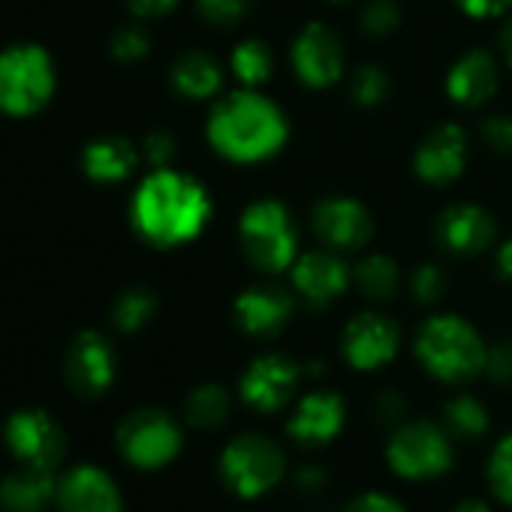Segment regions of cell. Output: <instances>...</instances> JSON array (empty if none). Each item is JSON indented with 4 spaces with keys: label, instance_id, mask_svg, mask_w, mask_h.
Masks as SVG:
<instances>
[{
    "label": "cell",
    "instance_id": "cell-34",
    "mask_svg": "<svg viewBox=\"0 0 512 512\" xmlns=\"http://www.w3.org/2000/svg\"><path fill=\"white\" fill-rule=\"evenodd\" d=\"M253 4H256V0H196L199 16L208 25H217V28L238 25L253 10Z\"/></svg>",
    "mask_w": 512,
    "mask_h": 512
},
{
    "label": "cell",
    "instance_id": "cell-29",
    "mask_svg": "<svg viewBox=\"0 0 512 512\" xmlns=\"http://www.w3.org/2000/svg\"><path fill=\"white\" fill-rule=\"evenodd\" d=\"M154 314H157V299H154V293L145 290V287H130V290H124V293L115 299V305H112V323H115L118 332H127V335L145 329V326L154 320Z\"/></svg>",
    "mask_w": 512,
    "mask_h": 512
},
{
    "label": "cell",
    "instance_id": "cell-12",
    "mask_svg": "<svg viewBox=\"0 0 512 512\" xmlns=\"http://www.w3.org/2000/svg\"><path fill=\"white\" fill-rule=\"evenodd\" d=\"M290 281L302 302H308L311 308H329L353 287V266L344 260V253L332 247L308 250L299 253L290 266Z\"/></svg>",
    "mask_w": 512,
    "mask_h": 512
},
{
    "label": "cell",
    "instance_id": "cell-20",
    "mask_svg": "<svg viewBox=\"0 0 512 512\" xmlns=\"http://www.w3.org/2000/svg\"><path fill=\"white\" fill-rule=\"evenodd\" d=\"M293 296L284 287H250L235 299V326L250 338H275L293 317Z\"/></svg>",
    "mask_w": 512,
    "mask_h": 512
},
{
    "label": "cell",
    "instance_id": "cell-13",
    "mask_svg": "<svg viewBox=\"0 0 512 512\" xmlns=\"http://www.w3.org/2000/svg\"><path fill=\"white\" fill-rule=\"evenodd\" d=\"M290 58L299 82L314 91L332 88L344 76V43L323 22H311L296 34Z\"/></svg>",
    "mask_w": 512,
    "mask_h": 512
},
{
    "label": "cell",
    "instance_id": "cell-7",
    "mask_svg": "<svg viewBox=\"0 0 512 512\" xmlns=\"http://www.w3.org/2000/svg\"><path fill=\"white\" fill-rule=\"evenodd\" d=\"M386 461L401 479H437L452 467V437L443 425L428 419L404 422L389 437Z\"/></svg>",
    "mask_w": 512,
    "mask_h": 512
},
{
    "label": "cell",
    "instance_id": "cell-47",
    "mask_svg": "<svg viewBox=\"0 0 512 512\" xmlns=\"http://www.w3.org/2000/svg\"><path fill=\"white\" fill-rule=\"evenodd\" d=\"M329 4H347V0H329Z\"/></svg>",
    "mask_w": 512,
    "mask_h": 512
},
{
    "label": "cell",
    "instance_id": "cell-14",
    "mask_svg": "<svg viewBox=\"0 0 512 512\" xmlns=\"http://www.w3.org/2000/svg\"><path fill=\"white\" fill-rule=\"evenodd\" d=\"M311 226L323 241V247H332L338 253L359 250L374 235L371 211L353 196H326L323 202H317L311 214Z\"/></svg>",
    "mask_w": 512,
    "mask_h": 512
},
{
    "label": "cell",
    "instance_id": "cell-8",
    "mask_svg": "<svg viewBox=\"0 0 512 512\" xmlns=\"http://www.w3.org/2000/svg\"><path fill=\"white\" fill-rule=\"evenodd\" d=\"M115 440H118L124 461L139 470L166 467L169 461L178 458L184 446L181 425L157 407H142V410L127 413L118 425Z\"/></svg>",
    "mask_w": 512,
    "mask_h": 512
},
{
    "label": "cell",
    "instance_id": "cell-44",
    "mask_svg": "<svg viewBox=\"0 0 512 512\" xmlns=\"http://www.w3.org/2000/svg\"><path fill=\"white\" fill-rule=\"evenodd\" d=\"M497 272H500V278L512 281V238L503 241L497 250Z\"/></svg>",
    "mask_w": 512,
    "mask_h": 512
},
{
    "label": "cell",
    "instance_id": "cell-22",
    "mask_svg": "<svg viewBox=\"0 0 512 512\" xmlns=\"http://www.w3.org/2000/svg\"><path fill=\"white\" fill-rule=\"evenodd\" d=\"M58 506V476L19 464L0 479V509L4 512H49Z\"/></svg>",
    "mask_w": 512,
    "mask_h": 512
},
{
    "label": "cell",
    "instance_id": "cell-43",
    "mask_svg": "<svg viewBox=\"0 0 512 512\" xmlns=\"http://www.w3.org/2000/svg\"><path fill=\"white\" fill-rule=\"evenodd\" d=\"M323 485H326V473H323V467H317V464H305V467H299V473H296V488H299V491H305V494H317Z\"/></svg>",
    "mask_w": 512,
    "mask_h": 512
},
{
    "label": "cell",
    "instance_id": "cell-4",
    "mask_svg": "<svg viewBox=\"0 0 512 512\" xmlns=\"http://www.w3.org/2000/svg\"><path fill=\"white\" fill-rule=\"evenodd\" d=\"M58 91L52 55L37 43L0 49V115L31 118L43 112Z\"/></svg>",
    "mask_w": 512,
    "mask_h": 512
},
{
    "label": "cell",
    "instance_id": "cell-40",
    "mask_svg": "<svg viewBox=\"0 0 512 512\" xmlns=\"http://www.w3.org/2000/svg\"><path fill=\"white\" fill-rule=\"evenodd\" d=\"M344 512H404V506L383 491H365L356 500H350Z\"/></svg>",
    "mask_w": 512,
    "mask_h": 512
},
{
    "label": "cell",
    "instance_id": "cell-46",
    "mask_svg": "<svg viewBox=\"0 0 512 512\" xmlns=\"http://www.w3.org/2000/svg\"><path fill=\"white\" fill-rule=\"evenodd\" d=\"M500 46H503V52H506V61L512 64V19L506 22L503 34H500Z\"/></svg>",
    "mask_w": 512,
    "mask_h": 512
},
{
    "label": "cell",
    "instance_id": "cell-3",
    "mask_svg": "<svg viewBox=\"0 0 512 512\" xmlns=\"http://www.w3.org/2000/svg\"><path fill=\"white\" fill-rule=\"evenodd\" d=\"M416 359L443 383H467L485 371L488 347L467 320L455 314H437L425 320L416 335Z\"/></svg>",
    "mask_w": 512,
    "mask_h": 512
},
{
    "label": "cell",
    "instance_id": "cell-24",
    "mask_svg": "<svg viewBox=\"0 0 512 512\" xmlns=\"http://www.w3.org/2000/svg\"><path fill=\"white\" fill-rule=\"evenodd\" d=\"M169 82L187 100H211V97H217V91L223 85V70L208 52L193 49V52H184L175 58V64L169 70Z\"/></svg>",
    "mask_w": 512,
    "mask_h": 512
},
{
    "label": "cell",
    "instance_id": "cell-6",
    "mask_svg": "<svg viewBox=\"0 0 512 512\" xmlns=\"http://www.w3.org/2000/svg\"><path fill=\"white\" fill-rule=\"evenodd\" d=\"M287 473L284 449L266 434H238L220 455V479L244 500H256L272 491Z\"/></svg>",
    "mask_w": 512,
    "mask_h": 512
},
{
    "label": "cell",
    "instance_id": "cell-17",
    "mask_svg": "<svg viewBox=\"0 0 512 512\" xmlns=\"http://www.w3.org/2000/svg\"><path fill=\"white\" fill-rule=\"evenodd\" d=\"M434 235L443 244V250L455 256H476L494 244L497 223L485 208L473 202H455L440 211L434 223Z\"/></svg>",
    "mask_w": 512,
    "mask_h": 512
},
{
    "label": "cell",
    "instance_id": "cell-33",
    "mask_svg": "<svg viewBox=\"0 0 512 512\" xmlns=\"http://www.w3.org/2000/svg\"><path fill=\"white\" fill-rule=\"evenodd\" d=\"M151 49V37L145 28L139 25H121L112 37H109V55L121 64H136L148 55Z\"/></svg>",
    "mask_w": 512,
    "mask_h": 512
},
{
    "label": "cell",
    "instance_id": "cell-37",
    "mask_svg": "<svg viewBox=\"0 0 512 512\" xmlns=\"http://www.w3.org/2000/svg\"><path fill=\"white\" fill-rule=\"evenodd\" d=\"M374 416H377L380 425H386V428H392V431H395L398 425H404V422H407V401H404V395L395 392V389L377 395Z\"/></svg>",
    "mask_w": 512,
    "mask_h": 512
},
{
    "label": "cell",
    "instance_id": "cell-19",
    "mask_svg": "<svg viewBox=\"0 0 512 512\" xmlns=\"http://www.w3.org/2000/svg\"><path fill=\"white\" fill-rule=\"evenodd\" d=\"M344 422H347L344 398L329 389H314L296 404L287 431L302 446H326L344 431Z\"/></svg>",
    "mask_w": 512,
    "mask_h": 512
},
{
    "label": "cell",
    "instance_id": "cell-39",
    "mask_svg": "<svg viewBox=\"0 0 512 512\" xmlns=\"http://www.w3.org/2000/svg\"><path fill=\"white\" fill-rule=\"evenodd\" d=\"M485 371L491 374L494 383H509L512 386V341H500V344L488 347Z\"/></svg>",
    "mask_w": 512,
    "mask_h": 512
},
{
    "label": "cell",
    "instance_id": "cell-38",
    "mask_svg": "<svg viewBox=\"0 0 512 512\" xmlns=\"http://www.w3.org/2000/svg\"><path fill=\"white\" fill-rule=\"evenodd\" d=\"M142 151H145V160H148L154 169H163V166H169L172 157H175V136L166 133V130H154V133L145 136Z\"/></svg>",
    "mask_w": 512,
    "mask_h": 512
},
{
    "label": "cell",
    "instance_id": "cell-2",
    "mask_svg": "<svg viewBox=\"0 0 512 512\" xmlns=\"http://www.w3.org/2000/svg\"><path fill=\"white\" fill-rule=\"evenodd\" d=\"M290 136L287 115L260 88H238L214 103L208 115L211 148L232 163H260L275 157Z\"/></svg>",
    "mask_w": 512,
    "mask_h": 512
},
{
    "label": "cell",
    "instance_id": "cell-21",
    "mask_svg": "<svg viewBox=\"0 0 512 512\" xmlns=\"http://www.w3.org/2000/svg\"><path fill=\"white\" fill-rule=\"evenodd\" d=\"M497 64L488 52L473 49L464 58H458L446 76V94L452 103L464 109H479L497 94Z\"/></svg>",
    "mask_w": 512,
    "mask_h": 512
},
{
    "label": "cell",
    "instance_id": "cell-10",
    "mask_svg": "<svg viewBox=\"0 0 512 512\" xmlns=\"http://www.w3.org/2000/svg\"><path fill=\"white\" fill-rule=\"evenodd\" d=\"M302 377H305V365L281 353H266L247 365V371L238 380V392L250 410L278 413L293 401Z\"/></svg>",
    "mask_w": 512,
    "mask_h": 512
},
{
    "label": "cell",
    "instance_id": "cell-27",
    "mask_svg": "<svg viewBox=\"0 0 512 512\" xmlns=\"http://www.w3.org/2000/svg\"><path fill=\"white\" fill-rule=\"evenodd\" d=\"M275 70V55L272 46L263 40H244L232 49L229 55V73L241 88H260L272 79Z\"/></svg>",
    "mask_w": 512,
    "mask_h": 512
},
{
    "label": "cell",
    "instance_id": "cell-15",
    "mask_svg": "<svg viewBox=\"0 0 512 512\" xmlns=\"http://www.w3.org/2000/svg\"><path fill=\"white\" fill-rule=\"evenodd\" d=\"M398 347H401L398 326L377 311L353 317L341 335V353L356 371H377L389 365L398 356Z\"/></svg>",
    "mask_w": 512,
    "mask_h": 512
},
{
    "label": "cell",
    "instance_id": "cell-5",
    "mask_svg": "<svg viewBox=\"0 0 512 512\" xmlns=\"http://www.w3.org/2000/svg\"><path fill=\"white\" fill-rule=\"evenodd\" d=\"M241 250L253 269L266 275L287 272L299 256V232L284 202L256 199L238 217Z\"/></svg>",
    "mask_w": 512,
    "mask_h": 512
},
{
    "label": "cell",
    "instance_id": "cell-35",
    "mask_svg": "<svg viewBox=\"0 0 512 512\" xmlns=\"http://www.w3.org/2000/svg\"><path fill=\"white\" fill-rule=\"evenodd\" d=\"M410 293L422 305H437L446 296V272L434 263H422L410 278Z\"/></svg>",
    "mask_w": 512,
    "mask_h": 512
},
{
    "label": "cell",
    "instance_id": "cell-32",
    "mask_svg": "<svg viewBox=\"0 0 512 512\" xmlns=\"http://www.w3.org/2000/svg\"><path fill=\"white\" fill-rule=\"evenodd\" d=\"M488 485H491V494L512 506V434H506L494 449H491V458H488Z\"/></svg>",
    "mask_w": 512,
    "mask_h": 512
},
{
    "label": "cell",
    "instance_id": "cell-11",
    "mask_svg": "<svg viewBox=\"0 0 512 512\" xmlns=\"http://www.w3.org/2000/svg\"><path fill=\"white\" fill-rule=\"evenodd\" d=\"M118 374V356L103 332H82L64 356V380L79 398H103Z\"/></svg>",
    "mask_w": 512,
    "mask_h": 512
},
{
    "label": "cell",
    "instance_id": "cell-31",
    "mask_svg": "<svg viewBox=\"0 0 512 512\" xmlns=\"http://www.w3.org/2000/svg\"><path fill=\"white\" fill-rule=\"evenodd\" d=\"M359 28H362V34L383 40L401 28V7L395 0H368L359 13Z\"/></svg>",
    "mask_w": 512,
    "mask_h": 512
},
{
    "label": "cell",
    "instance_id": "cell-26",
    "mask_svg": "<svg viewBox=\"0 0 512 512\" xmlns=\"http://www.w3.org/2000/svg\"><path fill=\"white\" fill-rule=\"evenodd\" d=\"M229 413H232V398L217 383L196 386L184 401V419L196 431H217L220 425H226Z\"/></svg>",
    "mask_w": 512,
    "mask_h": 512
},
{
    "label": "cell",
    "instance_id": "cell-1",
    "mask_svg": "<svg viewBox=\"0 0 512 512\" xmlns=\"http://www.w3.org/2000/svg\"><path fill=\"white\" fill-rule=\"evenodd\" d=\"M130 220L148 244L178 247L193 241L211 220V196L187 172L163 166L139 181Z\"/></svg>",
    "mask_w": 512,
    "mask_h": 512
},
{
    "label": "cell",
    "instance_id": "cell-30",
    "mask_svg": "<svg viewBox=\"0 0 512 512\" xmlns=\"http://www.w3.org/2000/svg\"><path fill=\"white\" fill-rule=\"evenodd\" d=\"M389 88H392V85H389V76H386V70L377 67V64L359 67V70L353 73V79H350V97H353V103L362 106V109L380 106V103L386 100Z\"/></svg>",
    "mask_w": 512,
    "mask_h": 512
},
{
    "label": "cell",
    "instance_id": "cell-16",
    "mask_svg": "<svg viewBox=\"0 0 512 512\" xmlns=\"http://www.w3.org/2000/svg\"><path fill=\"white\" fill-rule=\"evenodd\" d=\"M61 512H124V497L109 470L97 464H76L58 476Z\"/></svg>",
    "mask_w": 512,
    "mask_h": 512
},
{
    "label": "cell",
    "instance_id": "cell-42",
    "mask_svg": "<svg viewBox=\"0 0 512 512\" xmlns=\"http://www.w3.org/2000/svg\"><path fill=\"white\" fill-rule=\"evenodd\" d=\"M133 16L139 19H160L178 7V0H124Z\"/></svg>",
    "mask_w": 512,
    "mask_h": 512
},
{
    "label": "cell",
    "instance_id": "cell-48",
    "mask_svg": "<svg viewBox=\"0 0 512 512\" xmlns=\"http://www.w3.org/2000/svg\"><path fill=\"white\" fill-rule=\"evenodd\" d=\"M58 512H61V509H58Z\"/></svg>",
    "mask_w": 512,
    "mask_h": 512
},
{
    "label": "cell",
    "instance_id": "cell-9",
    "mask_svg": "<svg viewBox=\"0 0 512 512\" xmlns=\"http://www.w3.org/2000/svg\"><path fill=\"white\" fill-rule=\"evenodd\" d=\"M4 443L19 464L37 467V470L58 473V467L67 458L64 428L49 410H40V407L16 410L4 425Z\"/></svg>",
    "mask_w": 512,
    "mask_h": 512
},
{
    "label": "cell",
    "instance_id": "cell-36",
    "mask_svg": "<svg viewBox=\"0 0 512 512\" xmlns=\"http://www.w3.org/2000/svg\"><path fill=\"white\" fill-rule=\"evenodd\" d=\"M482 139L494 154L512 157V115H491L482 124Z\"/></svg>",
    "mask_w": 512,
    "mask_h": 512
},
{
    "label": "cell",
    "instance_id": "cell-25",
    "mask_svg": "<svg viewBox=\"0 0 512 512\" xmlns=\"http://www.w3.org/2000/svg\"><path fill=\"white\" fill-rule=\"evenodd\" d=\"M353 287L371 302H389L401 290V269L386 253H368L353 269Z\"/></svg>",
    "mask_w": 512,
    "mask_h": 512
},
{
    "label": "cell",
    "instance_id": "cell-18",
    "mask_svg": "<svg viewBox=\"0 0 512 512\" xmlns=\"http://www.w3.org/2000/svg\"><path fill=\"white\" fill-rule=\"evenodd\" d=\"M467 133L458 124H437L416 148L413 169L425 184H449L467 166Z\"/></svg>",
    "mask_w": 512,
    "mask_h": 512
},
{
    "label": "cell",
    "instance_id": "cell-23",
    "mask_svg": "<svg viewBox=\"0 0 512 512\" xmlns=\"http://www.w3.org/2000/svg\"><path fill=\"white\" fill-rule=\"evenodd\" d=\"M139 166V148L124 136L91 139L82 151V169L97 184H121Z\"/></svg>",
    "mask_w": 512,
    "mask_h": 512
},
{
    "label": "cell",
    "instance_id": "cell-41",
    "mask_svg": "<svg viewBox=\"0 0 512 512\" xmlns=\"http://www.w3.org/2000/svg\"><path fill=\"white\" fill-rule=\"evenodd\" d=\"M458 7L473 19H497L512 13V0H458Z\"/></svg>",
    "mask_w": 512,
    "mask_h": 512
},
{
    "label": "cell",
    "instance_id": "cell-28",
    "mask_svg": "<svg viewBox=\"0 0 512 512\" xmlns=\"http://www.w3.org/2000/svg\"><path fill=\"white\" fill-rule=\"evenodd\" d=\"M443 428L452 440H479L488 431V410L473 395H458L443 407Z\"/></svg>",
    "mask_w": 512,
    "mask_h": 512
},
{
    "label": "cell",
    "instance_id": "cell-45",
    "mask_svg": "<svg viewBox=\"0 0 512 512\" xmlns=\"http://www.w3.org/2000/svg\"><path fill=\"white\" fill-rule=\"evenodd\" d=\"M452 512H491V506L485 500H479V497H467V500L455 503Z\"/></svg>",
    "mask_w": 512,
    "mask_h": 512
}]
</instances>
